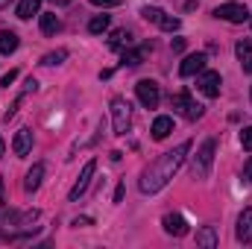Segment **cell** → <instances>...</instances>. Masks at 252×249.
Returning <instances> with one entry per match:
<instances>
[{
	"label": "cell",
	"instance_id": "6da1fadb",
	"mask_svg": "<svg viewBox=\"0 0 252 249\" xmlns=\"http://www.w3.org/2000/svg\"><path fill=\"white\" fill-rule=\"evenodd\" d=\"M188 153H190V141H182L179 147L161 153V156H158L144 173H141V182H138L141 190H144V193H156V190H161V187L176 176V170L182 167V161H185Z\"/></svg>",
	"mask_w": 252,
	"mask_h": 249
},
{
	"label": "cell",
	"instance_id": "7a4b0ae2",
	"mask_svg": "<svg viewBox=\"0 0 252 249\" xmlns=\"http://www.w3.org/2000/svg\"><path fill=\"white\" fill-rule=\"evenodd\" d=\"M214 150H217V144H214V141L208 138V141H205V144L199 147V153L193 156V167H190V170H193V176H196V179H205V176L211 173V161H214Z\"/></svg>",
	"mask_w": 252,
	"mask_h": 249
},
{
	"label": "cell",
	"instance_id": "3957f363",
	"mask_svg": "<svg viewBox=\"0 0 252 249\" xmlns=\"http://www.w3.org/2000/svg\"><path fill=\"white\" fill-rule=\"evenodd\" d=\"M112 124H115V135H126L129 124H132V106L126 103L124 97L112 100Z\"/></svg>",
	"mask_w": 252,
	"mask_h": 249
},
{
	"label": "cell",
	"instance_id": "277c9868",
	"mask_svg": "<svg viewBox=\"0 0 252 249\" xmlns=\"http://www.w3.org/2000/svg\"><path fill=\"white\" fill-rule=\"evenodd\" d=\"M170 109H173V112H179V115H185L188 121L202 118V106H196V103L190 100L188 91H179V94H173V97H170Z\"/></svg>",
	"mask_w": 252,
	"mask_h": 249
},
{
	"label": "cell",
	"instance_id": "5b68a950",
	"mask_svg": "<svg viewBox=\"0 0 252 249\" xmlns=\"http://www.w3.org/2000/svg\"><path fill=\"white\" fill-rule=\"evenodd\" d=\"M135 94H138V100H141V106H144V109H156V106H158V100H161L158 82H153V79H141V82L135 85Z\"/></svg>",
	"mask_w": 252,
	"mask_h": 249
},
{
	"label": "cell",
	"instance_id": "8992f818",
	"mask_svg": "<svg viewBox=\"0 0 252 249\" xmlns=\"http://www.w3.org/2000/svg\"><path fill=\"white\" fill-rule=\"evenodd\" d=\"M214 18H223V21H229V24H244V21L250 18V12H247L244 3H223V6L214 9Z\"/></svg>",
	"mask_w": 252,
	"mask_h": 249
},
{
	"label": "cell",
	"instance_id": "52a82bcc",
	"mask_svg": "<svg viewBox=\"0 0 252 249\" xmlns=\"http://www.w3.org/2000/svg\"><path fill=\"white\" fill-rule=\"evenodd\" d=\"M220 85H223V79H220L217 70H202V73L196 76V88H199L205 97H211V100L220 94Z\"/></svg>",
	"mask_w": 252,
	"mask_h": 249
},
{
	"label": "cell",
	"instance_id": "ba28073f",
	"mask_svg": "<svg viewBox=\"0 0 252 249\" xmlns=\"http://www.w3.org/2000/svg\"><path fill=\"white\" fill-rule=\"evenodd\" d=\"M94 170H97V161H88L85 167H82V173H79V179H76V185L70 187V193H67V199L70 202H76L85 190H88V185H91V176H94Z\"/></svg>",
	"mask_w": 252,
	"mask_h": 249
},
{
	"label": "cell",
	"instance_id": "9c48e42d",
	"mask_svg": "<svg viewBox=\"0 0 252 249\" xmlns=\"http://www.w3.org/2000/svg\"><path fill=\"white\" fill-rule=\"evenodd\" d=\"M161 226H164V232L173 235V238H185V235H188V220H185L182 214H167V217L161 220Z\"/></svg>",
	"mask_w": 252,
	"mask_h": 249
},
{
	"label": "cell",
	"instance_id": "30bf717a",
	"mask_svg": "<svg viewBox=\"0 0 252 249\" xmlns=\"http://www.w3.org/2000/svg\"><path fill=\"white\" fill-rule=\"evenodd\" d=\"M205 62H208V56H205V53H190V56H185V62L179 64V73H182V76L202 73V70H205Z\"/></svg>",
	"mask_w": 252,
	"mask_h": 249
},
{
	"label": "cell",
	"instance_id": "8fae6325",
	"mask_svg": "<svg viewBox=\"0 0 252 249\" xmlns=\"http://www.w3.org/2000/svg\"><path fill=\"white\" fill-rule=\"evenodd\" d=\"M238 241L252 247V208H244V214L238 217Z\"/></svg>",
	"mask_w": 252,
	"mask_h": 249
},
{
	"label": "cell",
	"instance_id": "7c38bea8",
	"mask_svg": "<svg viewBox=\"0 0 252 249\" xmlns=\"http://www.w3.org/2000/svg\"><path fill=\"white\" fill-rule=\"evenodd\" d=\"M12 150H15V156H27L32 150V132L30 129H18V135L12 141Z\"/></svg>",
	"mask_w": 252,
	"mask_h": 249
},
{
	"label": "cell",
	"instance_id": "4fadbf2b",
	"mask_svg": "<svg viewBox=\"0 0 252 249\" xmlns=\"http://www.w3.org/2000/svg\"><path fill=\"white\" fill-rule=\"evenodd\" d=\"M41 179H44V164L38 161V164H32V170L27 173V179H24V190H27V193L38 190V185H41Z\"/></svg>",
	"mask_w": 252,
	"mask_h": 249
},
{
	"label": "cell",
	"instance_id": "5bb4252c",
	"mask_svg": "<svg viewBox=\"0 0 252 249\" xmlns=\"http://www.w3.org/2000/svg\"><path fill=\"white\" fill-rule=\"evenodd\" d=\"M150 132H153V138H156V141H164V138L173 132V121L161 115V118H156V121H153V129H150Z\"/></svg>",
	"mask_w": 252,
	"mask_h": 249
},
{
	"label": "cell",
	"instance_id": "9a60e30c",
	"mask_svg": "<svg viewBox=\"0 0 252 249\" xmlns=\"http://www.w3.org/2000/svg\"><path fill=\"white\" fill-rule=\"evenodd\" d=\"M59 30H62V21L56 18V12H44L41 15V32L44 35H56Z\"/></svg>",
	"mask_w": 252,
	"mask_h": 249
},
{
	"label": "cell",
	"instance_id": "2e32d148",
	"mask_svg": "<svg viewBox=\"0 0 252 249\" xmlns=\"http://www.w3.org/2000/svg\"><path fill=\"white\" fill-rule=\"evenodd\" d=\"M196 244L205 249H214L217 247V232H214V226H202L199 232H196Z\"/></svg>",
	"mask_w": 252,
	"mask_h": 249
},
{
	"label": "cell",
	"instance_id": "e0dca14e",
	"mask_svg": "<svg viewBox=\"0 0 252 249\" xmlns=\"http://www.w3.org/2000/svg\"><path fill=\"white\" fill-rule=\"evenodd\" d=\"M15 50H18V35H15L12 30H3V32H0V53L9 56V53H15Z\"/></svg>",
	"mask_w": 252,
	"mask_h": 249
},
{
	"label": "cell",
	"instance_id": "ac0fdd59",
	"mask_svg": "<svg viewBox=\"0 0 252 249\" xmlns=\"http://www.w3.org/2000/svg\"><path fill=\"white\" fill-rule=\"evenodd\" d=\"M144 62V47H124V67H138Z\"/></svg>",
	"mask_w": 252,
	"mask_h": 249
},
{
	"label": "cell",
	"instance_id": "d6986e66",
	"mask_svg": "<svg viewBox=\"0 0 252 249\" xmlns=\"http://www.w3.org/2000/svg\"><path fill=\"white\" fill-rule=\"evenodd\" d=\"M38 6H41V0H21L18 3V18L21 21H30L32 15H38Z\"/></svg>",
	"mask_w": 252,
	"mask_h": 249
},
{
	"label": "cell",
	"instance_id": "ffe728a7",
	"mask_svg": "<svg viewBox=\"0 0 252 249\" xmlns=\"http://www.w3.org/2000/svg\"><path fill=\"white\" fill-rule=\"evenodd\" d=\"M129 44H132V35H129L126 30H115L112 38H109V47H115V50H118V47H129Z\"/></svg>",
	"mask_w": 252,
	"mask_h": 249
},
{
	"label": "cell",
	"instance_id": "44dd1931",
	"mask_svg": "<svg viewBox=\"0 0 252 249\" xmlns=\"http://www.w3.org/2000/svg\"><path fill=\"white\" fill-rule=\"evenodd\" d=\"M106 30H109V15L91 18V24H88V32H91V35H100V32H106Z\"/></svg>",
	"mask_w": 252,
	"mask_h": 249
},
{
	"label": "cell",
	"instance_id": "7402d4cb",
	"mask_svg": "<svg viewBox=\"0 0 252 249\" xmlns=\"http://www.w3.org/2000/svg\"><path fill=\"white\" fill-rule=\"evenodd\" d=\"M235 53H238L241 64L250 62V59H252V38H241V41H238V47H235Z\"/></svg>",
	"mask_w": 252,
	"mask_h": 249
},
{
	"label": "cell",
	"instance_id": "603a6c76",
	"mask_svg": "<svg viewBox=\"0 0 252 249\" xmlns=\"http://www.w3.org/2000/svg\"><path fill=\"white\" fill-rule=\"evenodd\" d=\"M64 59H67V50H56V53H47L41 59V64H62Z\"/></svg>",
	"mask_w": 252,
	"mask_h": 249
},
{
	"label": "cell",
	"instance_id": "cb8c5ba5",
	"mask_svg": "<svg viewBox=\"0 0 252 249\" xmlns=\"http://www.w3.org/2000/svg\"><path fill=\"white\" fill-rule=\"evenodd\" d=\"M158 27H161V30H167V32H176V30H179V18H173V15H164V18L158 21Z\"/></svg>",
	"mask_w": 252,
	"mask_h": 249
},
{
	"label": "cell",
	"instance_id": "d4e9b609",
	"mask_svg": "<svg viewBox=\"0 0 252 249\" xmlns=\"http://www.w3.org/2000/svg\"><path fill=\"white\" fill-rule=\"evenodd\" d=\"M241 147H244V150H252V126H247V129L241 132Z\"/></svg>",
	"mask_w": 252,
	"mask_h": 249
},
{
	"label": "cell",
	"instance_id": "484cf974",
	"mask_svg": "<svg viewBox=\"0 0 252 249\" xmlns=\"http://www.w3.org/2000/svg\"><path fill=\"white\" fill-rule=\"evenodd\" d=\"M15 79H18V70H9V73H6V76L0 79V85H3V88H9V85H12Z\"/></svg>",
	"mask_w": 252,
	"mask_h": 249
},
{
	"label": "cell",
	"instance_id": "4316f807",
	"mask_svg": "<svg viewBox=\"0 0 252 249\" xmlns=\"http://www.w3.org/2000/svg\"><path fill=\"white\" fill-rule=\"evenodd\" d=\"M94 6H121L124 0H91Z\"/></svg>",
	"mask_w": 252,
	"mask_h": 249
},
{
	"label": "cell",
	"instance_id": "83f0119b",
	"mask_svg": "<svg viewBox=\"0 0 252 249\" xmlns=\"http://www.w3.org/2000/svg\"><path fill=\"white\" fill-rule=\"evenodd\" d=\"M244 179H247V182H252V158L244 164Z\"/></svg>",
	"mask_w": 252,
	"mask_h": 249
},
{
	"label": "cell",
	"instance_id": "f1b7e54d",
	"mask_svg": "<svg viewBox=\"0 0 252 249\" xmlns=\"http://www.w3.org/2000/svg\"><path fill=\"white\" fill-rule=\"evenodd\" d=\"M173 50H185V38H176L173 41Z\"/></svg>",
	"mask_w": 252,
	"mask_h": 249
},
{
	"label": "cell",
	"instance_id": "f546056e",
	"mask_svg": "<svg viewBox=\"0 0 252 249\" xmlns=\"http://www.w3.org/2000/svg\"><path fill=\"white\" fill-rule=\"evenodd\" d=\"M50 3H53V6H67L70 0H50Z\"/></svg>",
	"mask_w": 252,
	"mask_h": 249
},
{
	"label": "cell",
	"instance_id": "4dcf8cb0",
	"mask_svg": "<svg viewBox=\"0 0 252 249\" xmlns=\"http://www.w3.org/2000/svg\"><path fill=\"white\" fill-rule=\"evenodd\" d=\"M6 199H3V176H0V205H3Z\"/></svg>",
	"mask_w": 252,
	"mask_h": 249
},
{
	"label": "cell",
	"instance_id": "1f68e13d",
	"mask_svg": "<svg viewBox=\"0 0 252 249\" xmlns=\"http://www.w3.org/2000/svg\"><path fill=\"white\" fill-rule=\"evenodd\" d=\"M244 70H247V73H252V59H250V62H244Z\"/></svg>",
	"mask_w": 252,
	"mask_h": 249
},
{
	"label": "cell",
	"instance_id": "d6a6232c",
	"mask_svg": "<svg viewBox=\"0 0 252 249\" xmlns=\"http://www.w3.org/2000/svg\"><path fill=\"white\" fill-rule=\"evenodd\" d=\"M6 3H9V0H0V9H3V6H6Z\"/></svg>",
	"mask_w": 252,
	"mask_h": 249
},
{
	"label": "cell",
	"instance_id": "836d02e7",
	"mask_svg": "<svg viewBox=\"0 0 252 249\" xmlns=\"http://www.w3.org/2000/svg\"><path fill=\"white\" fill-rule=\"evenodd\" d=\"M0 156H3V141H0Z\"/></svg>",
	"mask_w": 252,
	"mask_h": 249
}]
</instances>
